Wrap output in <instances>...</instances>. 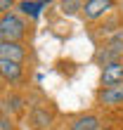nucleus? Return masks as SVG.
<instances>
[{
	"label": "nucleus",
	"mask_w": 123,
	"mask_h": 130,
	"mask_svg": "<svg viewBox=\"0 0 123 130\" xmlns=\"http://www.w3.org/2000/svg\"><path fill=\"white\" fill-rule=\"evenodd\" d=\"M28 31H31V24L28 19H24L17 10H10L0 17V33H3L5 40L10 43H24L28 38Z\"/></svg>",
	"instance_id": "nucleus-1"
},
{
	"label": "nucleus",
	"mask_w": 123,
	"mask_h": 130,
	"mask_svg": "<svg viewBox=\"0 0 123 130\" xmlns=\"http://www.w3.org/2000/svg\"><path fill=\"white\" fill-rule=\"evenodd\" d=\"M114 62H123V31L102 40V45L95 52V64L106 66V64H114Z\"/></svg>",
	"instance_id": "nucleus-2"
},
{
	"label": "nucleus",
	"mask_w": 123,
	"mask_h": 130,
	"mask_svg": "<svg viewBox=\"0 0 123 130\" xmlns=\"http://www.w3.org/2000/svg\"><path fill=\"white\" fill-rule=\"evenodd\" d=\"M111 12H116V3L114 0H85L83 3V10H81V17L88 24H99Z\"/></svg>",
	"instance_id": "nucleus-3"
},
{
	"label": "nucleus",
	"mask_w": 123,
	"mask_h": 130,
	"mask_svg": "<svg viewBox=\"0 0 123 130\" xmlns=\"http://www.w3.org/2000/svg\"><path fill=\"white\" fill-rule=\"evenodd\" d=\"M28 128L31 130H52L55 128V109L50 104H33L28 109Z\"/></svg>",
	"instance_id": "nucleus-4"
},
{
	"label": "nucleus",
	"mask_w": 123,
	"mask_h": 130,
	"mask_svg": "<svg viewBox=\"0 0 123 130\" xmlns=\"http://www.w3.org/2000/svg\"><path fill=\"white\" fill-rule=\"evenodd\" d=\"M95 104L102 109H123V85L114 88H97Z\"/></svg>",
	"instance_id": "nucleus-5"
},
{
	"label": "nucleus",
	"mask_w": 123,
	"mask_h": 130,
	"mask_svg": "<svg viewBox=\"0 0 123 130\" xmlns=\"http://www.w3.org/2000/svg\"><path fill=\"white\" fill-rule=\"evenodd\" d=\"M66 130H104V118L95 111H85L69 121Z\"/></svg>",
	"instance_id": "nucleus-6"
},
{
	"label": "nucleus",
	"mask_w": 123,
	"mask_h": 130,
	"mask_svg": "<svg viewBox=\"0 0 123 130\" xmlns=\"http://www.w3.org/2000/svg\"><path fill=\"white\" fill-rule=\"evenodd\" d=\"M114 85H123V62L106 64L99 71V88H114Z\"/></svg>",
	"instance_id": "nucleus-7"
},
{
	"label": "nucleus",
	"mask_w": 123,
	"mask_h": 130,
	"mask_svg": "<svg viewBox=\"0 0 123 130\" xmlns=\"http://www.w3.org/2000/svg\"><path fill=\"white\" fill-rule=\"evenodd\" d=\"M26 57H28L26 43H10V40H5L3 45H0V59L24 64V62H26Z\"/></svg>",
	"instance_id": "nucleus-8"
},
{
	"label": "nucleus",
	"mask_w": 123,
	"mask_h": 130,
	"mask_svg": "<svg viewBox=\"0 0 123 130\" xmlns=\"http://www.w3.org/2000/svg\"><path fill=\"white\" fill-rule=\"evenodd\" d=\"M24 78V64L17 62H7V59H0V80L7 83V85H17Z\"/></svg>",
	"instance_id": "nucleus-9"
},
{
	"label": "nucleus",
	"mask_w": 123,
	"mask_h": 130,
	"mask_svg": "<svg viewBox=\"0 0 123 130\" xmlns=\"http://www.w3.org/2000/svg\"><path fill=\"white\" fill-rule=\"evenodd\" d=\"M121 28H123V17H121L118 12H111L109 17H104V19L97 24V36L106 40V38L121 33Z\"/></svg>",
	"instance_id": "nucleus-10"
},
{
	"label": "nucleus",
	"mask_w": 123,
	"mask_h": 130,
	"mask_svg": "<svg viewBox=\"0 0 123 130\" xmlns=\"http://www.w3.org/2000/svg\"><path fill=\"white\" fill-rule=\"evenodd\" d=\"M48 7V3H33V0H21V3L14 5V10H17L24 19H38L43 14V10Z\"/></svg>",
	"instance_id": "nucleus-11"
},
{
	"label": "nucleus",
	"mask_w": 123,
	"mask_h": 130,
	"mask_svg": "<svg viewBox=\"0 0 123 130\" xmlns=\"http://www.w3.org/2000/svg\"><path fill=\"white\" fill-rule=\"evenodd\" d=\"M3 104H5V109L10 111L12 116H14V113H21V111L26 109V99L21 97V95H17V92H10V95L5 97Z\"/></svg>",
	"instance_id": "nucleus-12"
},
{
	"label": "nucleus",
	"mask_w": 123,
	"mask_h": 130,
	"mask_svg": "<svg viewBox=\"0 0 123 130\" xmlns=\"http://www.w3.org/2000/svg\"><path fill=\"white\" fill-rule=\"evenodd\" d=\"M59 10H62V14L73 17V14H81L83 3H81V0H64V3H59Z\"/></svg>",
	"instance_id": "nucleus-13"
},
{
	"label": "nucleus",
	"mask_w": 123,
	"mask_h": 130,
	"mask_svg": "<svg viewBox=\"0 0 123 130\" xmlns=\"http://www.w3.org/2000/svg\"><path fill=\"white\" fill-rule=\"evenodd\" d=\"M0 130H17V123H14V116L5 109V104L0 106Z\"/></svg>",
	"instance_id": "nucleus-14"
},
{
	"label": "nucleus",
	"mask_w": 123,
	"mask_h": 130,
	"mask_svg": "<svg viewBox=\"0 0 123 130\" xmlns=\"http://www.w3.org/2000/svg\"><path fill=\"white\" fill-rule=\"evenodd\" d=\"M3 43H5V38H3V33H0V45H3Z\"/></svg>",
	"instance_id": "nucleus-15"
},
{
	"label": "nucleus",
	"mask_w": 123,
	"mask_h": 130,
	"mask_svg": "<svg viewBox=\"0 0 123 130\" xmlns=\"http://www.w3.org/2000/svg\"><path fill=\"white\" fill-rule=\"evenodd\" d=\"M0 17H3V14H0Z\"/></svg>",
	"instance_id": "nucleus-16"
}]
</instances>
